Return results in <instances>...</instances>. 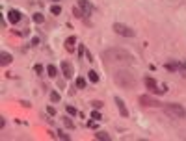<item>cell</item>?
Masks as SVG:
<instances>
[{
    "label": "cell",
    "instance_id": "29",
    "mask_svg": "<svg viewBox=\"0 0 186 141\" xmlns=\"http://www.w3.org/2000/svg\"><path fill=\"white\" fill-rule=\"evenodd\" d=\"M47 111H48L50 115H56V110H54V108H52V106H48V108H47Z\"/></svg>",
    "mask_w": 186,
    "mask_h": 141
},
{
    "label": "cell",
    "instance_id": "7",
    "mask_svg": "<svg viewBox=\"0 0 186 141\" xmlns=\"http://www.w3.org/2000/svg\"><path fill=\"white\" fill-rule=\"evenodd\" d=\"M140 104L149 106V108H160V106H162V102H158L156 98L149 97V95H141V97H140Z\"/></svg>",
    "mask_w": 186,
    "mask_h": 141
},
{
    "label": "cell",
    "instance_id": "6",
    "mask_svg": "<svg viewBox=\"0 0 186 141\" xmlns=\"http://www.w3.org/2000/svg\"><path fill=\"white\" fill-rule=\"evenodd\" d=\"M143 84H145V87L151 91V93H164V89H158L156 80L151 78V76H145V78H143Z\"/></svg>",
    "mask_w": 186,
    "mask_h": 141
},
{
    "label": "cell",
    "instance_id": "34",
    "mask_svg": "<svg viewBox=\"0 0 186 141\" xmlns=\"http://www.w3.org/2000/svg\"><path fill=\"white\" fill-rule=\"evenodd\" d=\"M0 126H2V128L6 126V117H0Z\"/></svg>",
    "mask_w": 186,
    "mask_h": 141
},
{
    "label": "cell",
    "instance_id": "1",
    "mask_svg": "<svg viewBox=\"0 0 186 141\" xmlns=\"http://www.w3.org/2000/svg\"><path fill=\"white\" fill-rule=\"evenodd\" d=\"M103 58L108 63H132L134 61L132 54H129L123 48H106L103 52Z\"/></svg>",
    "mask_w": 186,
    "mask_h": 141
},
{
    "label": "cell",
    "instance_id": "10",
    "mask_svg": "<svg viewBox=\"0 0 186 141\" xmlns=\"http://www.w3.org/2000/svg\"><path fill=\"white\" fill-rule=\"evenodd\" d=\"M21 19H22V15H21L19 10H10V11H7V21H10L11 24H17Z\"/></svg>",
    "mask_w": 186,
    "mask_h": 141
},
{
    "label": "cell",
    "instance_id": "27",
    "mask_svg": "<svg viewBox=\"0 0 186 141\" xmlns=\"http://www.w3.org/2000/svg\"><path fill=\"white\" fill-rule=\"evenodd\" d=\"M33 71H36V74H41V72H43V65H36V67H33Z\"/></svg>",
    "mask_w": 186,
    "mask_h": 141
},
{
    "label": "cell",
    "instance_id": "15",
    "mask_svg": "<svg viewBox=\"0 0 186 141\" xmlns=\"http://www.w3.org/2000/svg\"><path fill=\"white\" fill-rule=\"evenodd\" d=\"M95 137H97V139H103V141H110V139H112V137H110V136L106 134V132H103V130H100V132H97V134H95Z\"/></svg>",
    "mask_w": 186,
    "mask_h": 141
},
{
    "label": "cell",
    "instance_id": "25",
    "mask_svg": "<svg viewBox=\"0 0 186 141\" xmlns=\"http://www.w3.org/2000/svg\"><path fill=\"white\" fill-rule=\"evenodd\" d=\"M65 110H67V113H69V115H77V113H78L73 106H65Z\"/></svg>",
    "mask_w": 186,
    "mask_h": 141
},
{
    "label": "cell",
    "instance_id": "28",
    "mask_svg": "<svg viewBox=\"0 0 186 141\" xmlns=\"http://www.w3.org/2000/svg\"><path fill=\"white\" fill-rule=\"evenodd\" d=\"M84 54H86V48H84V47H82V45H80V48H78V56H80V58H82V56H84Z\"/></svg>",
    "mask_w": 186,
    "mask_h": 141
},
{
    "label": "cell",
    "instance_id": "17",
    "mask_svg": "<svg viewBox=\"0 0 186 141\" xmlns=\"http://www.w3.org/2000/svg\"><path fill=\"white\" fill-rule=\"evenodd\" d=\"M74 86H77L78 89H84V87H86V80H84V78L80 76V78H77V82H74Z\"/></svg>",
    "mask_w": 186,
    "mask_h": 141
},
{
    "label": "cell",
    "instance_id": "2",
    "mask_svg": "<svg viewBox=\"0 0 186 141\" xmlns=\"http://www.w3.org/2000/svg\"><path fill=\"white\" fill-rule=\"evenodd\" d=\"M114 82L119 87H123V89H134L138 86V80H136V76L130 72V71H125V69H121V71H115V74H114Z\"/></svg>",
    "mask_w": 186,
    "mask_h": 141
},
{
    "label": "cell",
    "instance_id": "19",
    "mask_svg": "<svg viewBox=\"0 0 186 141\" xmlns=\"http://www.w3.org/2000/svg\"><path fill=\"white\" fill-rule=\"evenodd\" d=\"M73 13H74V17H78V19H82V17H84V11L80 10L78 6H74V7H73Z\"/></svg>",
    "mask_w": 186,
    "mask_h": 141
},
{
    "label": "cell",
    "instance_id": "14",
    "mask_svg": "<svg viewBox=\"0 0 186 141\" xmlns=\"http://www.w3.org/2000/svg\"><path fill=\"white\" fill-rule=\"evenodd\" d=\"M88 80L93 82V84H97V82H99V74H97V71H89V72H88Z\"/></svg>",
    "mask_w": 186,
    "mask_h": 141
},
{
    "label": "cell",
    "instance_id": "30",
    "mask_svg": "<svg viewBox=\"0 0 186 141\" xmlns=\"http://www.w3.org/2000/svg\"><path fill=\"white\" fill-rule=\"evenodd\" d=\"M88 126H89V128H97V124H95V119H93V121H89V123H88Z\"/></svg>",
    "mask_w": 186,
    "mask_h": 141
},
{
    "label": "cell",
    "instance_id": "24",
    "mask_svg": "<svg viewBox=\"0 0 186 141\" xmlns=\"http://www.w3.org/2000/svg\"><path fill=\"white\" fill-rule=\"evenodd\" d=\"M63 124H65V126H67V128H74V123H73L71 119H67V117L63 119Z\"/></svg>",
    "mask_w": 186,
    "mask_h": 141
},
{
    "label": "cell",
    "instance_id": "21",
    "mask_svg": "<svg viewBox=\"0 0 186 141\" xmlns=\"http://www.w3.org/2000/svg\"><path fill=\"white\" fill-rule=\"evenodd\" d=\"M50 100L52 102H60V93H58V91H52V93H50Z\"/></svg>",
    "mask_w": 186,
    "mask_h": 141
},
{
    "label": "cell",
    "instance_id": "4",
    "mask_svg": "<svg viewBox=\"0 0 186 141\" xmlns=\"http://www.w3.org/2000/svg\"><path fill=\"white\" fill-rule=\"evenodd\" d=\"M112 30L115 32L117 35H123V37H134V35H136V32H134L132 28H129L126 24H121V22H114L112 24Z\"/></svg>",
    "mask_w": 186,
    "mask_h": 141
},
{
    "label": "cell",
    "instance_id": "33",
    "mask_svg": "<svg viewBox=\"0 0 186 141\" xmlns=\"http://www.w3.org/2000/svg\"><path fill=\"white\" fill-rule=\"evenodd\" d=\"M179 69H184L186 71V61H179Z\"/></svg>",
    "mask_w": 186,
    "mask_h": 141
},
{
    "label": "cell",
    "instance_id": "18",
    "mask_svg": "<svg viewBox=\"0 0 186 141\" xmlns=\"http://www.w3.org/2000/svg\"><path fill=\"white\" fill-rule=\"evenodd\" d=\"M50 13L52 15H60L62 13V7L58 6V4H54V6H50Z\"/></svg>",
    "mask_w": 186,
    "mask_h": 141
},
{
    "label": "cell",
    "instance_id": "16",
    "mask_svg": "<svg viewBox=\"0 0 186 141\" xmlns=\"http://www.w3.org/2000/svg\"><path fill=\"white\" fill-rule=\"evenodd\" d=\"M166 69L167 71H177V69H179V61H167L166 63Z\"/></svg>",
    "mask_w": 186,
    "mask_h": 141
},
{
    "label": "cell",
    "instance_id": "35",
    "mask_svg": "<svg viewBox=\"0 0 186 141\" xmlns=\"http://www.w3.org/2000/svg\"><path fill=\"white\" fill-rule=\"evenodd\" d=\"M21 104H22V106H24V108H30V106H32V104H30V102H28V100H22V102H21Z\"/></svg>",
    "mask_w": 186,
    "mask_h": 141
},
{
    "label": "cell",
    "instance_id": "26",
    "mask_svg": "<svg viewBox=\"0 0 186 141\" xmlns=\"http://www.w3.org/2000/svg\"><path fill=\"white\" fill-rule=\"evenodd\" d=\"M91 106L95 108V110H99V108H103V102H100V100H93V102H91Z\"/></svg>",
    "mask_w": 186,
    "mask_h": 141
},
{
    "label": "cell",
    "instance_id": "9",
    "mask_svg": "<svg viewBox=\"0 0 186 141\" xmlns=\"http://www.w3.org/2000/svg\"><path fill=\"white\" fill-rule=\"evenodd\" d=\"M62 72H63V76L65 78H73V74H74V71H73V65L69 63V61H62Z\"/></svg>",
    "mask_w": 186,
    "mask_h": 141
},
{
    "label": "cell",
    "instance_id": "3",
    "mask_svg": "<svg viewBox=\"0 0 186 141\" xmlns=\"http://www.w3.org/2000/svg\"><path fill=\"white\" fill-rule=\"evenodd\" d=\"M164 111L167 115H171V117H177V119H182L186 117V110L182 104H177V102H167V104H162Z\"/></svg>",
    "mask_w": 186,
    "mask_h": 141
},
{
    "label": "cell",
    "instance_id": "8",
    "mask_svg": "<svg viewBox=\"0 0 186 141\" xmlns=\"http://www.w3.org/2000/svg\"><path fill=\"white\" fill-rule=\"evenodd\" d=\"M114 102L117 104V110H119L121 117H129V110H126V106H125V102H123V98H121V97H114Z\"/></svg>",
    "mask_w": 186,
    "mask_h": 141
},
{
    "label": "cell",
    "instance_id": "13",
    "mask_svg": "<svg viewBox=\"0 0 186 141\" xmlns=\"http://www.w3.org/2000/svg\"><path fill=\"white\" fill-rule=\"evenodd\" d=\"M47 74H48L50 78L58 76V69H56V65H47Z\"/></svg>",
    "mask_w": 186,
    "mask_h": 141
},
{
    "label": "cell",
    "instance_id": "22",
    "mask_svg": "<svg viewBox=\"0 0 186 141\" xmlns=\"http://www.w3.org/2000/svg\"><path fill=\"white\" fill-rule=\"evenodd\" d=\"M56 134H58V137H60V139H67V141L71 139V137H69V134H65V132H62V130H58Z\"/></svg>",
    "mask_w": 186,
    "mask_h": 141
},
{
    "label": "cell",
    "instance_id": "11",
    "mask_svg": "<svg viewBox=\"0 0 186 141\" xmlns=\"http://www.w3.org/2000/svg\"><path fill=\"white\" fill-rule=\"evenodd\" d=\"M11 61H13L11 54H7L6 50H2V52H0V65H2V67H6V65H10Z\"/></svg>",
    "mask_w": 186,
    "mask_h": 141
},
{
    "label": "cell",
    "instance_id": "23",
    "mask_svg": "<svg viewBox=\"0 0 186 141\" xmlns=\"http://www.w3.org/2000/svg\"><path fill=\"white\" fill-rule=\"evenodd\" d=\"M91 119H95V121H100L103 117H100V113H99L97 110H93V111H91Z\"/></svg>",
    "mask_w": 186,
    "mask_h": 141
},
{
    "label": "cell",
    "instance_id": "5",
    "mask_svg": "<svg viewBox=\"0 0 186 141\" xmlns=\"http://www.w3.org/2000/svg\"><path fill=\"white\" fill-rule=\"evenodd\" d=\"M78 7L84 11V17H91V15L97 11V7L93 6L89 0H78Z\"/></svg>",
    "mask_w": 186,
    "mask_h": 141
},
{
    "label": "cell",
    "instance_id": "20",
    "mask_svg": "<svg viewBox=\"0 0 186 141\" xmlns=\"http://www.w3.org/2000/svg\"><path fill=\"white\" fill-rule=\"evenodd\" d=\"M33 22H36V24H41V22H43L45 19H43V15H41V13H33Z\"/></svg>",
    "mask_w": 186,
    "mask_h": 141
},
{
    "label": "cell",
    "instance_id": "31",
    "mask_svg": "<svg viewBox=\"0 0 186 141\" xmlns=\"http://www.w3.org/2000/svg\"><path fill=\"white\" fill-rule=\"evenodd\" d=\"M32 45L37 47V45H39V37H33V39H32Z\"/></svg>",
    "mask_w": 186,
    "mask_h": 141
},
{
    "label": "cell",
    "instance_id": "36",
    "mask_svg": "<svg viewBox=\"0 0 186 141\" xmlns=\"http://www.w3.org/2000/svg\"><path fill=\"white\" fill-rule=\"evenodd\" d=\"M52 2H60V0H52Z\"/></svg>",
    "mask_w": 186,
    "mask_h": 141
},
{
    "label": "cell",
    "instance_id": "32",
    "mask_svg": "<svg viewBox=\"0 0 186 141\" xmlns=\"http://www.w3.org/2000/svg\"><path fill=\"white\" fill-rule=\"evenodd\" d=\"M86 58H88V61H93V56H91L89 50H86Z\"/></svg>",
    "mask_w": 186,
    "mask_h": 141
},
{
    "label": "cell",
    "instance_id": "12",
    "mask_svg": "<svg viewBox=\"0 0 186 141\" xmlns=\"http://www.w3.org/2000/svg\"><path fill=\"white\" fill-rule=\"evenodd\" d=\"M74 43H77V37L74 35H69L65 39V48H67V52H73L74 50Z\"/></svg>",
    "mask_w": 186,
    "mask_h": 141
}]
</instances>
